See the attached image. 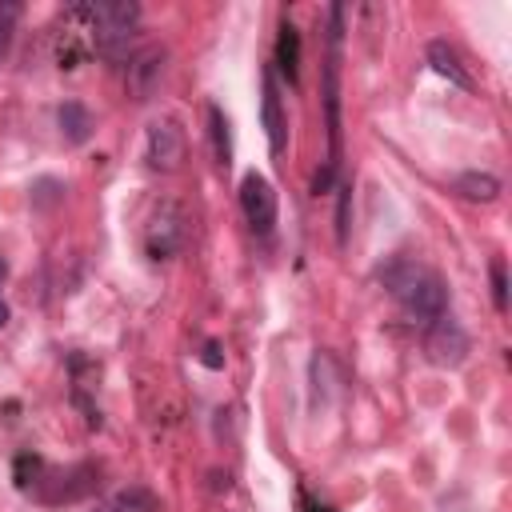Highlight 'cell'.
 Returning a JSON list of instances; mask_svg holds the SVG:
<instances>
[{"mask_svg": "<svg viewBox=\"0 0 512 512\" xmlns=\"http://www.w3.org/2000/svg\"><path fill=\"white\" fill-rule=\"evenodd\" d=\"M56 124H60L64 144H72V148L88 144L92 132H96V116H92L88 104H80V100H64V104L56 108Z\"/></svg>", "mask_w": 512, "mask_h": 512, "instance_id": "obj_8", "label": "cell"}, {"mask_svg": "<svg viewBox=\"0 0 512 512\" xmlns=\"http://www.w3.org/2000/svg\"><path fill=\"white\" fill-rule=\"evenodd\" d=\"M424 352H428L432 364H440V368H456V364L468 360L472 340H468V332H464L456 320H436V324L428 328V336H424Z\"/></svg>", "mask_w": 512, "mask_h": 512, "instance_id": "obj_7", "label": "cell"}, {"mask_svg": "<svg viewBox=\"0 0 512 512\" xmlns=\"http://www.w3.org/2000/svg\"><path fill=\"white\" fill-rule=\"evenodd\" d=\"M184 152H188V140H184V128L168 116L152 120L148 124V136H144V156L156 172H176L184 164Z\"/></svg>", "mask_w": 512, "mask_h": 512, "instance_id": "obj_5", "label": "cell"}, {"mask_svg": "<svg viewBox=\"0 0 512 512\" xmlns=\"http://www.w3.org/2000/svg\"><path fill=\"white\" fill-rule=\"evenodd\" d=\"M456 192L460 196H468V200H480V204H488V200H496L500 196V180L492 176V172H460L456 176Z\"/></svg>", "mask_w": 512, "mask_h": 512, "instance_id": "obj_11", "label": "cell"}, {"mask_svg": "<svg viewBox=\"0 0 512 512\" xmlns=\"http://www.w3.org/2000/svg\"><path fill=\"white\" fill-rule=\"evenodd\" d=\"M492 300H496V308H508V280H504V260H492Z\"/></svg>", "mask_w": 512, "mask_h": 512, "instance_id": "obj_14", "label": "cell"}, {"mask_svg": "<svg viewBox=\"0 0 512 512\" xmlns=\"http://www.w3.org/2000/svg\"><path fill=\"white\" fill-rule=\"evenodd\" d=\"M4 324H8V304L0 300V328H4Z\"/></svg>", "mask_w": 512, "mask_h": 512, "instance_id": "obj_17", "label": "cell"}, {"mask_svg": "<svg viewBox=\"0 0 512 512\" xmlns=\"http://www.w3.org/2000/svg\"><path fill=\"white\" fill-rule=\"evenodd\" d=\"M264 128H268V144H272V152L280 156L284 144H288V132H284V112H280V92H276L272 72H264Z\"/></svg>", "mask_w": 512, "mask_h": 512, "instance_id": "obj_10", "label": "cell"}, {"mask_svg": "<svg viewBox=\"0 0 512 512\" xmlns=\"http://www.w3.org/2000/svg\"><path fill=\"white\" fill-rule=\"evenodd\" d=\"M276 56H280V68L288 72V80H296V60H300V36L292 24L280 28V44H276Z\"/></svg>", "mask_w": 512, "mask_h": 512, "instance_id": "obj_12", "label": "cell"}, {"mask_svg": "<svg viewBox=\"0 0 512 512\" xmlns=\"http://www.w3.org/2000/svg\"><path fill=\"white\" fill-rule=\"evenodd\" d=\"M92 512H124V508H112V504H100V508H92Z\"/></svg>", "mask_w": 512, "mask_h": 512, "instance_id": "obj_19", "label": "cell"}, {"mask_svg": "<svg viewBox=\"0 0 512 512\" xmlns=\"http://www.w3.org/2000/svg\"><path fill=\"white\" fill-rule=\"evenodd\" d=\"M384 284L388 292L404 304V312L412 320H424V324H436L444 320V308H448V288L436 272L428 268H416L408 260H396L388 272H384Z\"/></svg>", "mask_w": 512, "mask_h": 512, "instance_id": "obj_1", "label": "cell"}, {"mask_svg": "<svg viewBox=\"0 0 512 512\" xmlns=\"http://www.w3.org/2000/svg\"><path fill=\"white\" fill-rule=\"evenodd\" d=\"M4 280H8V260L0 256V284H4Z\"/></svg>", "mask_w": 512, "mask_h": 512, "instance_id": "obj_18", "label": "cell"}, {"mask_svg": "<svg viewBox=\"0 0 512 512\" xmlns=\"http://www.w3.org/2000/svg\"><path fill=\"white\" fill-rule=\"evenodd\" d=\"M184 240H188V216L176 200H164L144 224V248L152 260H168L184 248Z\"/></svg>", "mask_w": 512, "mask_h": 512, "instance_id": "obj_3", "label": "cell"}, {"mask_svg": "<svg viewBox=\"0 0 512 512\" xmlns=\"http://www.w3.org/2000/svg\"><path fill=\"white\" fill-rule=\"evenodd\" d=\"M56 200H60V184H56V180H40L36 192H32V204H36V208H48V204H56Z\"/></svg>", "mask_w": 512, "mask_h": 512, "instance_id": "obj_16", "label": "cell"}, {"mask_svg": "<svg viewBox=\"0 0 512 512\" xmlns=\"http://www.w3.org/2000/svg\"><path fill=\"white\" fill-rule=\"evenodd\" d=\"M88 52H96V16L92 4H72L60 20V36H56V64L60 68H76Z\"/></svg>", "mask_w": 512, "mask_h": 512, "instance_id": "obj_2", "label": "cell"}, {"mask_svg": "<svg viewBox=\"0 0 512 512\" xmlns=\"http://www.w3.org/2000/svg\"><path fill=\"white\" fill-rule=\"evenodd\" d=\"M208 124H212V144H216V164L220 168H228V120H224V112L216 108V104H208Z\"/></svg>", "mask_w": 512, "mask_h": 512, "instance_id": "obj_13", "label": "cell"}, {"mask_svg": "<svg viewBox=\"0 0 512 512\" xmlns=\"http://www.w3.org/2000/svg\"><path fill=\"white\" fill-rule=\"evenodd\" d=\"M20 8L16 4H0V56L8 52V40H12V24H16Z\"/></svg>", "mask_w": 512, "mask_h": 512, "instance_id": "obj_15", "label": "cell"}, {"mask_svg": "<svg viewBox=\"0 0 512 512\" xmlns=\"http://www.w3.org/2000/svg\"><path fill=\"white\" fill-rule=\"evenodd\" d=\"M240 208H244V220L252 224V232L268 236L276 228V188L260 172H248L240 180Z\"/></svg>", "mask_w": 512, "mask_h": 512, "instance_id": "obj_6", "label": "cell"}, {"mask_svg": "<svg viewBox=\"0 0 512 512\" xmlns=\"http://www.w3.org/2000/svg\"><path fill=\"white\" fill-rule=\"evenodd\" d=\"M428 64L440 72V76H448L456 88H464V92H472V76L464 72V64H460V56H456V48L448 44V40H432L428 44Z\"/></svg>", "mask_w": 512, "mask_h": 512, "instance_id": "obj_9", "label": "cell"}, {"mask_svg": "<svg viewBox=\"0 0 512 512\" xmlns=\"http://www.w3.org/2000/svg\"><path fill=\"white\" fill-rule=\"evenodd\" d=\"M164 68H168V48L160 44H148L140 52L128 56V76H124V88L136 104L152 100L160 92V80H164Z\"/></svg>", "mask_w": 512, "mask_h": 512, "instance_id": "obj_4", "label": "cell"}]
</instances>
